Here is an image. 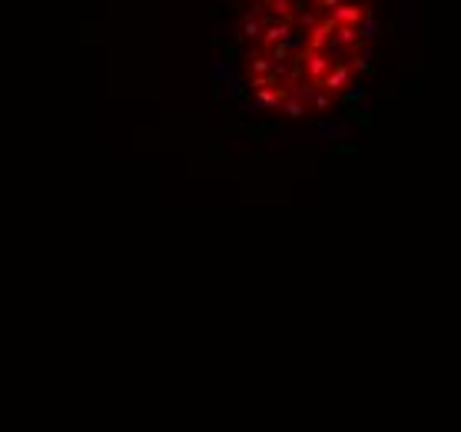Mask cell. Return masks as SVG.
I'll list each match as a JSON object with an SVG mask.
<instances>
[{"instance_id":"6da1fadb","label":"cell","mask_w":461,"mask_h":432,"mask_svg":"<svg viewBox=\"0 0 461 432\" xmlns=\"http://www.w3.org/2000/svg\"><path fill=\"white\" fill-rule=\"evenodd\" d=\"M332 17H336L338 27H359V24H365L369 11H365V7H359V4H349V0H345V4H342V7L332 13Z\"/></svg>"},{"instance_id":"7a4b0ae2","label":"cell","mask_w":461,"mask_h":432,"mask_svg":"<svg viewBox=\"0 0 461 432\" xmlns=\"http://www.w3.org/2000/svg\"><path fill=\"white\" fill-rule=\"evenodd\" d=\"M349 76H352V67L349 64H338V60H336V67H332L329 76L322 80V87L329 90V93H342V87H352Z\"/></svg>"},{"instance_id":"3957f363","label":"cell","mask_w":461,"mask_h":432,"mask_svg":"<svg viewBox=\"0 0 461 432\" xmlns=\"http://www.w3.org/2000/svg\"><path fill=\"white\" fill-rule=\"evenodd\" d=\"M289 34H292V24L289 20H279V24H269L266 27V34H262V47H275V43H286Z\"/></svg>"},{"instance_id":"277c9868","label":"cell","mask_w":461,"mask_h":432,"mask_svg":"<svg viewBox=\"0 0 461 432\" xmlns=\"http://www.w3.org/2000/svg\"><path fill=\"white\" fill-rule=\"evenodd\" d=\"M309 107H312L309 100H302V97H296V93H292V97H289V100L282 103V114L292 116V120H299V116L309 114Z\"/></svg>"},{"instance_id":"5b68a950","label":"cell","mask_w":461,"mask_h":432,"mask_svg":"<svg viewBox=\"0 0 461 432\" xmlns=\"http://www.w3.org/2000/svg\"><path fill=\"white\" fill-rule=\"evenodd\" d=\"M332 100H336V93H329L325 87H319V90H315V97H312V110H315V114H322V110L332 107Z\"/></svg>"},{"instance_id":"8992f818","label":"cell","mask_w":461,"mask_h":432,"mask_svg":"<svg viewBox=\"0 0 461 432\" xmlns=\"http://www.w3.org/2000/svg\"><path fill=\"white\" fill-rule=\"evenodd\" d=\"M362 37H365V40L375 37V20H372V17H365V24H362Z\"/></svg>"}]
</instances>
